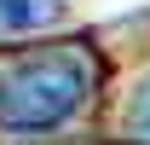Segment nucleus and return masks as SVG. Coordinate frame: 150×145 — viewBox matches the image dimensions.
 <instances>
[{"label":"nucleus","mask_w":150,"mask_h":145,"mask_svg":"<svg viewBox=\"0 0 150 145\" xmlns=\"http://www.w3.org/2000/svg\"><path fill=\"white\" fill-rule=\"evenodd\" d=\"M64 18V0H0V29H46Z\"/></svg>","instance_id":"2"},{"label":"nucleus","mask_w":150,"mask_h":145,"mask_svg":"<svg viewBox=\"0 0 150 145\" xmlns=\"http://www.w3.org/2000/svg\"><path fill=\"white\" fill-rule=\"evenodd\" d=\"M127 134L139 145H150V75L139 81V93H133V105H127Z\"/></svg>","instance_id":"3"},{"label":"nucleus","mask_w":150,"mask_h":145,"mask_svg":"<svg viewBox=\"0 0 150 145\" xmlns=\"http://www.w3.org/2000/svg\"><path fill=\"white\" fill-rule=\"evenodd\" d=\"M98 64L87 47H46L0 70V134H52L93 99Z\"/></svg>","instance_id":"1"}]
</instances>
